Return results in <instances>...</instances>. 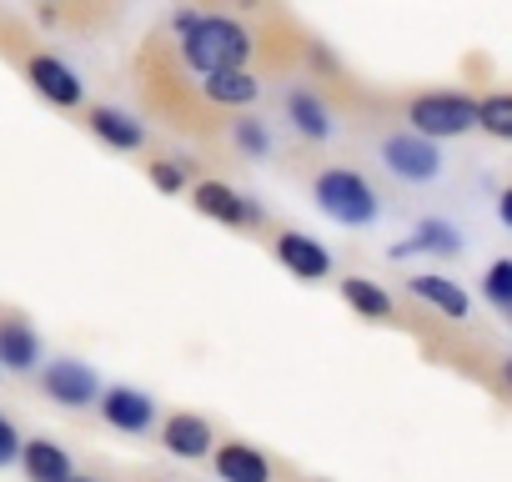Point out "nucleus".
<instances>
[{
  "instance_id": "24",
  "label": "nucleus",
  "mask_w": 512,
  "mask_h": 482,
  "mask_svg": "<svg viewBox=\"0 0 512 482\" xmlns=\"http://www.w3.org/2000/svg\"><path fill=\"white\" fill-rule=\"evenodd\" d=\"M151 181H156L161 191H181V181H186V171H181L176 161H156V166H151Z\"/></svg>"
},
{
  "instance_id": "23",
  "label": "nucleus",
  "mask_w": 512,
  "mask_h": 482,
  "mask_svg": "<svg viewBox=\"0 0 512 482\" xmlns=\"http://www.w3.org/2000/svg\"><path fill=\"white\" fill-rule=\"evenodd\" d=\"M16 457H21V432L11 417H0V467H11Z\"/></svg>"
},
{
  "instance_id": "15",
  "label": "nucleus",
  "mask_w": 512,
  "mask_h": 482,
  "mask_svg": "<svg viewBox=\"0 0 512 482\" xmlns=\"http://www.w3.org/2000/svg\"><path fill=\"white\" fill-rule=\"evenodd\" d=\"M36 362H41V337L21 317H6V322H0V367L31 372Z\"/></svg>"
},
{
  "instance_id": "22",
  "label": "nucleus",
  "mask_w": 512,
  "mask_h": 482,
  "mask_svg": "<svg viewBox=\"0 0 512 482\" xmlns=\"http://www.w3.org/2000/svg\"><path fill=\"white\" fill-rule=\"evenodd\" d=\"M231 141L246 151V156H256L262 161L267 151H272V136H267V121H256V116H241L236 126H231Z\"/></svg>"
},
{
  "instance_id": "6",
  "label": "nucleus",
  "mask_w": 512,
  "mask_h": 482,
  "mask_svg": "<svg viewBox=\"0 0 512 482\" xmlns=\"http://www.w3.org/2000/svg\"><path fill=\"white\" fill-rule=\"evenodd\" d=\"M191 196H196V211L211 216V221H221V226H262V221H267L262 201L231 191L226 181H201Z\"/></svg>"
},
{
  "instance_id": "26",
  "label": "nucleus",
  "mask_w": 512,
  "mask_h": 482,
  "mask_svg": "<svg viewBox=\"0 0 512 482\" xmlns=\"http://www.w3.org/2000/svg\"><path fill=\"white\" fill-rule=\"evenodd\" d=\"M502 377H507V387H512V357H507V362H502Z\"/></svg>"
},
{
  "instance_id": "17",
  "label": "nucleus",
  "mask_w": 512,
  "mask_h": 482,
  "mask_svg": "<svg viewBox=\"0 0 512 482\" xmlns=\"http://www.w3.org/2000/svg\"><path fill=\"white\" fill-rule=\"evenodd\" d=\"M86 126H91V136H96V141H106V146H116V151H136V146L146 141L141 121H136V116H126V111H116V106H96Z\"/></svg>"
},
{
  "instance_id": "8",
  "label": "nucleus",
  "mask_w": 512,
  "mask_h": 482,
  "mask_svg": "<svg viewBox=\"0 0 512 482\" xmlns=\"http://www.w3.org/2000/svg\"><path fill=\"white\" fill-rule=\"evenodd\" d=\"M272 252H277V262H282L292 277H302V282H322V277L332 272V252L322 247L317 236H307V231H282Z\"/></svg>"
},
{
  "instance_id": "19",
  "label": "nucleus",
  "mask_w": 512,
  "mask_h": 482,
  "mask_svg": "<svg viewBox=\"0 0 512 482\" xmlns=\"http://www.w3.org/2000/svg\"><path fill=\"white\" fill-rule=\"evenodd\" d=\"M407 252H437V257H452V252H462V236H457V226H447V221H422V226L412 231V241L392 247V257H407Z\"/></svg>"
},
{
  "instance_id": "18",
  "label": "nucleus",
  "mask_w": 512,
  "mask_h": 482,
  "mask_svg": "<svg viewBox=\"0 0 512 482\" xmlns=\"http://www.w3.org/2000/svg\"><path fill=\"white\" fill-rule=\"evenodd\" d=\"M342 302H347L362 322H387V317H392V297H387L372 277H342Z\"/></svg>"
},
{
  "instance_id": "25",
  "label": "nucleus",
  "mask_w": 512,
  "mask_h": 482,
  "mask_svg": "<svg viewBox=\"0 0 512 482\" xmlns=\"http://www.w3.org/2000/svg\"><path fill=\"white\" fill-rule=\"evenodd\" d=\"M497 216H502V226H512V186H502V196H497Z\"/></svg>"
},
{
  "instance_id": "5",
  "label": "nucleus",
  "mask_w": 512,
  "mask_h": 482,
  "mask_svg": "<svg viewBox=\"0 0 512 482\" xmlns=\"http://www.w3.org/2000/svg\"><path fill=\"white\" fill-rule=\"evenodd\" d=\"M41 392H46L51 402H61V407H91V402H101L96 372H91L86 362H76V357L46 362V367H41Z\"/></svg>"
},
{
  "instance_id": "3",
  "label": "nucleus",
  "mask_w": 512,
  "mask_h": 482,
  "mask_svg": "<svg viewBox=\"0 0 512 482\" xmlns=\"http://www.w3.org/2000/svg\"><path fill=\"white\" fill-rule=\"evenodd\" d=\"M407 126H412L422 141L467 136V131L477 126V101L462 96V91H422V96H412V106H407Z\"/></svg>"
},
{
  "instance_id": "9",
  "label": "nucleus",
  "mask_w": 512,
  "mask_h": 482,
  "mask_svg": "<svg viewBox=\"0 0 512 482\" xmlns=\"http://www.w3.org/2000/svg\"><path fill=\"white\" fill-rule=\"evenodd\" d=\"M211 422L201 417V412H171L166 422H161V447L171 452V457H181V462H201L206 452H211Z\"/></svg>"
},
{
  "instance_id": "2",
  "label": "nucleus",
  "mask_w": 512,
  "mask_h": 482,
  "mask_svg": "<svg viewBox=\"0 0 512 482\" xmlns=\"http://www.w3.org/2000/svg\"><path fill=\"white\" fill-rule=\"evenodd\" d=\"M312 196H317L322 216H332L337 226H372L377 211H382L377 186H372L362 171H352V166H327V171H317Z\"/></svg>"
},
{
  "instance_id": "4",
  "label": "nucleus",
  "mask_w": 512,
  "mask_h": 482,
  "mask_svg": "<svg viewBox=\"0 0 512 482\" xmlns=\"http://www.w3.org/2000/svg\"><path fill=\"white\" fill-rule=\"evenodd\" d=\"M382 166L402 181H432L442 171V151L437 141H422L417 131H397L382 141Z\"/></svg>"
},
{
  "instance_id": "14",
  "label": "nucleus",
  "mask_w": 512,
  "mask_h": 482,
  "mask_svg": "<svg viewBox=\"0 0 512 482\" xmlns=\"http://www.w3.org/2000/svg\"><path fill=\"white\" fill-rule=\"evenodd\" d=\"M287 121H292L307 141H327V136H332V111H327V101H322L317 91H307V86L287 91Z\"/></svg>"
},
{
  "instance_id": "27",
  "label": "nucleus",
  "mask_w": 512,
  "mask_h": 482,
  "mask_svg": "<svg viewBox=\"0 0 512 482\" xmlns=\"http://www.w3.org/2000/svg\"><path fill=\"white\" fill-rule=\"evenodd\" d=\"M71 482H96V477H71Z\"/></svg>"
},
{
  "instance_id": "11",
  "label": "nucleus",
  "mask_w": 512,
  "mask_h": 482,
  "mask_svg": "<svg viewBox=\"0 0 512 482\" xmlns=\"http://www.w3.org/2000/svg\"><path fill=\"white\" fill-rule=\"evenodd\" d=\"M21 467H26L31 482H71V477H76L71 452H66L61 442H51V437H31V442H21Z\"/></svg>"
},
{
  "instance_id": "16",
  "label": "nucleus",
  "mask_w": 512,
  "mask_h": 482,
  "mask_svg": "<svg viewBox=\"0 0 512 482\" xmlns=\"http://www.w3.org/2000/svg\"><path fill=\"white\" fill-rule=\"evenodd\" d=\"M201 96H206L211 106L241 111V106H251L256 96H262V81H256L251 71H221V76H206V81H201Z\"/></svg>"
},
{
  "instance_id": "7",
  "label": "nucleus",
  "mask_w": 512,
  "mask_h": 482,
  "mask_svg": "<svg viewBox=\"0 0 512 482\" xmlns=\"http://www.w3.org/2000/svg\"><path fill=\"white\" fill-rule=\"evenodd\" d=\"M26 76H31V86H36L51 106H61V111L81 106V96H86V81H81L66 61H56V56H31V61H26Z\"/></svg>"
},
{
  "instance_id": "20",
  "label": "nucleus",
  "mask_w": 512,
  "mask_h": 482,
  "mask_svg": "<svg viewBox=\"0 0 512 482\" xmlns=\"http://www.w3.org/2000/svg\"><path fill=\"white\" fill-rule=\"evenodd\" d=\"M477 126H482L487 136H497V141H512V91L482 96V101H477Z\"/></svg>"
},
{
  "instance_id": "21",
  "label": "nucleus",
  "mask_w": 512,
  "mask_h": 482,
  "mask_svg": "<svg viewBox=\"0 0 512 482\" xmlns=\"http://www.w3.org/2000/svg\"><path fill=\"white\" fill-rule=\"evenodd\" d=\"M482 297H487L497 312L512 317V262H507V257L487 267V277H482Z\"/></svg>"
},
{
  "instance_id": "1",
  "label": "nucleus",
  "mask_w": 512,
  "mask_h": 482,
  "mask_svg": "<svg viewBox=\"0 0 512 482\" xmlns=\"http://www.w3.org/2000/svg\"><path fill=\"white\" fill-rule=\"evenodd\" d=\"M176 51H181V66L206 81V76H221V71H246L251 56H256V36L231 16H201L176 41Z\"/></svg>"
},
{
  "instance_id": "10",
  "label": "nucleus",
  "mask_w": 512,
  "mask_h": 482,
  "mask_svg": "<svg viewBox=\"0 0 512 482\" xmlns=\"http://www.w3.org/2000/svg\"><path fill=\"white\" fill-rule=\"evenodd\" d=\"M96 407H101V417H106L116 432H146V427L156 422V402H151L146 392H136V387H106Z\"/></svg>"
},
{
  "instance_id": "12",
  "label": "nucleus",
  "mask_w": 512,
  "mask_h": 482,
  "mask_svg": "<svg viewBox=\"0 0 512 482\" xmlns=\"http://www.w3.org/2000/svg\"><path fill=\"white\" fill-rule=\"evenodd\" d=\"M407 292H412L417 302L437 307V312H442V317H452V322H467V312H472L467 292H462L452 277H437V272H417V277L407 282Z\"/></svg>"
},
{
  "instance_id": "13",
  "label": "nucleus",
  "mask_w": 512,
  "mask_h": 482,
  "mask_svg": "<svg viewBox=\"0 0 512 482\" xmlns=\"http://www.w3.org/2000/svg\"><path fill=\"white\" fill-rule=\"evenodd\" d=\"M216 477L221 482H272V462L251 442H221L216 447Z\"/></svg>"
}]
</instances>
